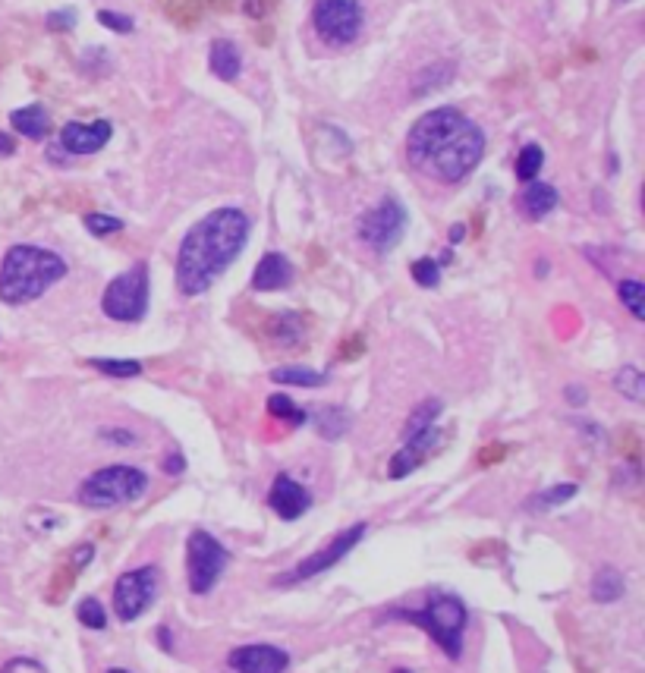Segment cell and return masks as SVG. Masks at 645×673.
<instances>
[{"mask_svg":"<svg viewBox=\"0 0 645 673\" xmlns=\"http://www.w3.org/2000/svg\"><path fill=\"white\" fill-rule=\"evenodd\" d=\"M394 673H413V670H394Z\"/></svg>","mask_w":645,"mask_h":673,"instance_id":"7dc6e473","label":"cell"},{"mask_svg":"<svg viewBox=\"0 0 645 673\" xmlns=\"http://www.w3.org/2000/svg\"><path fill=\"white\" fill-rule=\"evenodd\" d=\"M45 23H48L51 32H70L76 26V13L73 10H57L45 19Z\"/></svg>","mask_w":645,"mask_h":673,"instance_id":"8d00e7d4","label":"cell"},{"mask_svg":"<svg viewBox=\"0 0 645 673\" xmlns=\"http://www.w3.org/2000/svg\"><path fill=\"white\" fill-rule=\"evenodd\" d=\"M0 673H48V670L32 658H13V661H7L4 667H0Z\"/></svg>","mask_w":645,"mask_h":673,"instance_id":"74e56055","label":"cell"},{"mask_svg":"<svg viewBox=\"0 0 645 673\" xmlns=\"http://www.w3.org/2000/svg\"><path fill=\"white\" fill-rule=\"evenodd\" d=\"M148 491V475L136 466H104L92 472L76 491V501L89 510H114L139 501Z\"/></svg>","mask_w":645,"mask_h":673,"instance_id":"5b68a950","label":"cell"},{"mask_svg":"<svg viewBox=\"0 0 645 673\" xmlns=\"http://www.w3.org/2000/svg\"><path fill=\"white\" fill-rule=\"evenodd\" d=\"M98 23L104 26V29H111V32H120V35H129L136 29V23L129 16H123V13H111V10H101L98 13Z\"/></svg>","mask_w":645,"mask_h":673,"instance_id":"d590c367","label":"cell"},{"mask_svg":"<svg viewBox=\"0 0 645 673\" xmlns=\"http://www.w3.org/2000/svg\"><path fill=\"white\" fill-rule=\"evenodd\" d=\"M101 309L107 318L123 324L142 321L148 312V265H133L120 277H114L101 296Z\"/></svg>","mask_w":645,"mask_h":673,"instance_id":"52a82bcc","label":"cell"},{"mask_svg":"<svg viewBox=\"0 0 645 673\" xmlns=\"http://www.w3.org/2000/svg\"><path fill=\"white\" fill-rule=\"evenodd\" d=\"M614 387L630 403H642V397H645V375L639 372L636 365H623L620 372L614 375Z\"/></svg>","mask_w":645,"mask_h":673,"instance_id":"484cf974","label":"cell"},{"mask_svg":"<svg viewBox=\"0 0 645 673\" xmlns=\"http://www.w3.org/2000/svg\"><path fill=\"white\" fill-rule=\"evenodd\" d=\"M576 497V485H554L548 491H539L532 497V501L526 504L529 510H551V507H561L567 501H573Z\"/></svg>","mask_w":645,"mask_h":673,"instance_id":"f546056e","label":"cell"},{"mask_svg":"<svg viewBox=\"0 0 645 673\" xmlns=\"http://www.w3.org/2000/svg\"><path fill=\"white\" fill-rule=\"evenodd\" d=\"M567 400H573L576 406L586 403V390L583 387H567Z\"/></svg>","mask_w":645,"mask_h":673,"instance_id":"7bdbcfd3","label":"cell"},{"mask_svg":"<svg viewBox=\"0 0 645 673\" xmlns=\"http://www.w3.org/2000/svg\"><path fill=\"white\" fill-rule=\"evenodd\" d=\"M158 567L155 563H145V567H136V570H126L117 576L114 582V614L120 623H133L139 620L148 607L155 604V595H158Z\"/></svg>","mask_w":645,"mask_h":673,"instance_id":"30bf717a","label":"cell"},{"mask_svg":"<svg viewBox=\"0 0 645 673\" xmlns=\"http://www.w3.org/2000/svg\"><path fill=\"white\" fill-rule=\"evenodd\" d=\"M208 67H211V73L218 79L233 82L236 76H240V70H243V57H240V51H236L233 41L221 38V41H214V45H211Z\"/></svg>","mask_w":645,"mask_h":673,"instance_id":"d6986e66","label":"cell"},{"mask_svg":"<svg viewBox=\"0 0 645 673\" xmlns=\"http://www.w3.org/2000/svg\"><path fill=\"white\" fill-rule=\"evenodd\" d=\"M268 507L281 519H287V523H293V519H299L312 507V494L299 485L296 479H290V475L281 472L274 479L271 491H268Z\"/></svg>","mask_w":645,"mask_h":673,"instance_id":"5bb4252c","label":"cell"},{"mask_svg":"<svg viewBox=\"0 0 645 673\" xmlns=\"http://www.w3.org/2000/svg\"><path fill=\"white\" fill-rule=\"evenodd\" d=\"M111 123L95 120V123H67L60 129V145L70 151V155H95L107 142H111Z\"/></svg>","mask_w":645,"mask_h":673,"instance_id":"9a60e30c","label":"cell"},{"mask_svg":"<svg viewBox=\"0 0 645 673\" xmlns=\"http://www.w3.org/2000/svg\"><path fill=\"white\" fill-rule=\"evenodd\" d=\"M617 4H627V0H617Z\"/></svg>","mask_w":645,"mask_h":673,"instance_id":"c3c4849f","label":"cell"},{"mask_svg":"<svg viewBox=\"0 0 645 673\" xmlns=\"http://www.w3.org/2000/svg\"><path fill=\"white\" fill-rule=\"evenodd\" d=\"M391 620H403V623H413V626L425 629L447 658L457 661L463 655V633L469 626V607L454 592H428L419 611L394 607Z\"/></svg>","mask_w":645,"mask_h":673,"instance_id":"277c9868","label":"cell"},{"mask_svg":"<svg viewBox=\"0 0 645 673\" xmlns=\"http://www.w3.org/2000/svg\"><path fill=\"white\" fill-rule=\"evenodd\" d=\"M623 592H627V582H623L620 570H614V567L595 570V576H592V598L595 601L611 604V601L623 598Z\"/></svg>","mask_w":645,"mask_h":673,"instance_id":"cb8c5ba5","label":"cell"},{"mask_svg":"<svg viewBox=\"0 0 645 673\" xmlns=\"http://www.w3.org/2000/svg\"><path fill=\"white\" fill-rule=\"evenodd\" d=\"M107 673H133V670H126V667H111Z\"/></svg>","mask_w":645,"mask_h":673,"instance_id":"bcb514c9","label":"cell"},{"mask_svg":"<svg viewBox=\"0 0 645 673\" xmlns=\"http://www.w3.org/2000/svg\"><path fill=\"white\" fill-rule=\"evenodd\" d=\"M450 240H454V243H457V240H463V227H460V224H457L454 230H450Z\"/></svg>","mask_w":645,"mask_h":673,"instance_id":"f6af8a7d","label":"cell"},{"mask_svg":"<svg viewBox=\"0 0 645 673\" xmlns=\"http://www.w3.org/2000/svg\"><path fill=\"white\" fill-rule=\"evenodd\" d=\"M413 280L419 287H438L441 280V265L435 262V258H419V262H413Z\"/></svg>","mask_w":645,"mask_h":673,"instance_id":"836d02e7","label":"cell"},{"mask_svg":"<svg viewBox=\"0 0 645 673\" xmlns=\"http://www.w3.org/2000/svg\"><path fill=\"white\" fill-rule=\"evenodd\" d=\"M186 469V460L180 457V453H170V457L164 460V472H170V475H180Z\"/></svg>","mask_w":645,"mask_h":673,"instance_id":"60d3db41","label":"cell"},{"mask_svg":"<svg viewBox=\"0 0 645 673\" xmlns=\"http://www.w3.org/2000/svg\"><path fill=\"white\" fill-rule=\"evenodd\" d=\"M265 334L277 346H296L306 337V321H303V315H293V312L271 315L268 324H265Z\"/></svg>","mask_w":645,"mask_h":673,"instance_id":"ac0fdd59","label":"cell"},{"mask_svg":"<svg viewBox=\"0 0 645 673\" xmlns=\"http://www.w3.org/2000/svg\"><path fill=\"white\" fill-rule=\"evenodd\" d=\"M362 4L359 0H315L312 23L315 32L334 48H347L362 32Z\"/></svg>","mask_w":645,"mask_h":673,"instance_id":"8fae6325","label":"cell"},{"mask_svg":"<svg viewBox=\"0 0 645 673\" xmlns=\"http://www.w3.org/2000/svg\"><path fill=\"white\" fill-rule=\"evenodd\" d=\"M485 133L457 107L422 114L406 136V161L438 183H460L479 167Z\"/></svg>","mask_w":645,"mask_h":673,"instance_id":"6da1fadb","label":"cell"},{"mask_svg":"<svg viewBox=\"0 0 645 673\" xmlns=\"http://www.w3.org/2000/svg\"><path fill=\"white\" fill-rule=\"evenodd\" d=\"M63 277H67V262L57 252L19 243L7 249L4 262H0V302L26 306V302L45 296Z\"/></svg>","mask_w":645,"mask_h":673,"instance_id":"3957f363","label":"cell"},{"mask_svg":"<svg viewBox=\"0 0 645 673\" xmlns=\"http://www.w3.org/2000/svg\"><path fill=\"white\" fill-rule=\"evenodd\" d=\"M406 224H410V214H406L403 202L394 195H384L381 205H375L369 214H362L359 221V240L378 255H387L397 249L406 236Z\"/></svg>","mask_w":645,"mask_h":673,"instance_id":"9c48e42d","label":"cell"},{"mask_svg":"<svg viewBox=\"0 0 645 673\" xmlns=\"http://www.w3.org/2000/svg\"><path fill=\"white\" fill-rule=\"evenodd\" d=\"M350 425H353V419H350V412L343 409V406H321L315 412V428H318V434L325 441L343 438V434L350 431Z\"/></svg>","mask_w":645,"mask_h":673,"instance_id":"603a6c76","label":"cell"},{"mask_svg":"<svg viewBox=\"0 0 645 673\" xmlns=\"http://www.w3.org/2000/svg\"><path fill=\"white\" fill-rule=\"evenodd\" d=\"M454 73H457V63L454 60H438V63H432V67H425L413 79V95L416 98H425V95L444 89V85L454 82Z\"/></svg>","mask_w":645,"mask_h":673,"instance_id":"44dd1931","label":"cell"},{"mask_svg":"<svg viewBox=\"0 0 645 673\" xmlns=\"http://www.w3.org/2000/svg\"><path fill=\"white\" fill-rule=\"evenodd\" d=\"M158 639H161V648H170V629H158Z\"/></svg>","mask_w":645,"mask_h":673,"instance_id":"ee69618b","label":"cell"},{"mask_svg":"<svg viewBox=\"0 0 645 673\" xmlns=\"http://www.w3.org/2000/svg\"><path fill=\"white\" fill-rule=\"evenodd\" d=\"M227 667L233 673H287L290 651L268 645V642L240 645L227 655Z\"/></svg>","mask_w":645,"mask_h":673,"instance_id":"7c38bea8","label":"cell"},{"mask_svg":"<svg viewBox=\"0 0 645 673\" xmlns=\"http://www.w3.org/2000/svg\"><path fill=\"white\" fill-rule=\"evenodd\" d=\"M617 296H620L623 306L630 309V315L636 321L645 318V287L639 284V280H620V284H617Z\"/></svg>","mask_w":645,"mask_h":673,"instance_id":"f1b7e54d","label":"cell"},{"mask_svg":"<svg viewBox=\"0 0 645 673\" xmlns=\"http://www.w3.org/2000/svg\"><path fill=\"white\" fill-rule=\"evenodd\" d=\"M274 7V0H243V13L252 19H265Z\"/></svg>","mask_w":645,"mask_h":673,"instance_id":"f35d334b","label":"cell"},{"mask_svg":"<svg viewBox=\"0 0 645 673\" xmlns=\"http://www.w3.org/2000/svg\"><path fill=\"white\" fill-rule=\"evenodd\" d=\"M271 381L293 384V387H321V384H328V375L315 372V368H306V365H284V368H274Z\"/></svg>","mask_w":645,"mask_h":673,"instance_id":"d4e9b609","label":"cell"},{"mask_svg":"<svg viewBox=\"0 0 645 673\" xmlns=\"http://www.w3.org/2000/svg\"><path fill=\"white\" fill-rule=\"evenodd\" d=\"M10 123L16 126V133L26 139H45L51 133V117L41 104L19 107V111L10 114Z\"/></svg>","mask_w":645,"mask_h":673,"instance_id":"ffe728a7","label":"cell"},{"mask_svg":"<svg viewBox=\"0 0 645 673\" xmlns=\"http://www.w3.org/2000/svg\"><path fill=\"white\" fill-rule=\"evenodd\" d=\"M365 535H369V526H365V523H356V526H350V529L337 532L325 548L312 551L309 557H303V560H299L296 567H290L287 573L274 576V585H303V582H309V579H315V576H321V573L334 570L337 563H340L343 557H347Z\"/></svg>","mask_w":645,"mask_h":673,"instance_id":"ba28073f","label":"cell"},{"mask_svg":"<svg viewBox=\"0 0 645 673\" xmlns=\"http://www.w3.org/2000/svg\"><path fill=\"white\" fill-rule=\"evenodd\" d=\"M249 240V217L240 208H218L192 227L177 252V287L183 296H202L214 287Z\"/></svg>","mask_w":645,"mask_h":673,"instance_id":"7a4b0ae2","label":"cell"},{"mask_svg":"<svg viewBox=\"0 0 645 673\" xmlns=\"http://www.w3.org/2000/svg\"><path fill=\"white\" fill-rule=\"evenodd\" d=\"M230 551L205 529H192L186 541V582L192 595H208L221 582Z\"/></svg>","mask_w":645,"mask_h":673,"instance_id":"8992f818","label":"cell"},{"mask_svg":"<svg viewBox=\"0 0 645 673\" xmlns=\"http://www.w3.org/2000/svg\"><path fill=\"white\" fill-rule=\"evenodd\" d=\"M101 438H104V441H114V444H120V447L136 444V434H133V431H120V428H117V431H114V428H104V431H101Z\"/></svg>","mask_w":645,"mask_h":673,"instance_id":"ab89813d","label":"cell"},{"mask_svg":"<svg viewBox=\"0 0 645 673\" xmlns=\"http://www.w3.org/2000/svg\"><path fill=\"white\" fill-rule=\"evenodd\" d=\"M438 444H441V428L438 425L413 434V438H406V444L394 453L391 463H387V475H391V479H406V475L428 460V453H432Z\"/></svg>","mask_w":645,"mask_h":673,"instance_id":"4fadbf2b","label":"cell"},{"mask_svg":"<svg viewBox=\"0 0 645 673\" xmlns=\"http://www.w3.org/2000/svg\"><path fill=\"white\" fill-rule=\"evenodd\" d=\"M76 620L89 629H104L107 626V614H104V604L98 598H82L79 607H76Z\"/></svg>","mask_w":645,"mask_h":673,"instance_id":"d6a6232c","label":"cell"},{"mask_svg":"<svg viewBox=\"0 0 645 673\" xmlns=\"http://www.w3.org/2000/svg\"><path fill=\"white\" fill-rule=\"evenodd\" d=\"M161 10L174 26L196 29L205 16V0H161Z\"/></svg>","mask_w":645,"mask_h":673,"instance_id":"7402d4cb","label":"cell"},{"mask_svg":"<svg viewBox=\"0 0 645 673\" xmlns=\"http://www.w3.org/2000/svg\"><path fill=\"white\" fill-rule=\"evenodd\" d=\"M85 230L92 236H111V233L123 230V221L111 214H85Z\"/></svg>","mask_w":645,"mask_h":673,"instance_id":"e575fe53","label":"cell"},{"mask_svg":"<svg viewBox=\"0 0 645 673\" xmlns=\"http://www.w3.org/2000/svg\"><path fill=\"white\" fill-rule=\"evenodd\" d=\"M13 151H16V142H13V136L0 133V158H10Z\"/></svg>","mask_w":645,"mask_h":673,"instance_id":"b9f144b4","label":"cell"},{"mask_svg":"<svg viewBox=\"0 0 645 673\" xmlns=\"http://www.w3.org/2000/svg\"><path fill=\"white\" fill-rule=\"evenodd\" d=\"M441 409H444V403L441 400H425V403H419L416 409H413V416H410V422H406V431H403V438H413V434H419V431H425V428H432L435 422H438V416H441Z\"/></svg>","mask_w":645,"mask_h":673,"instance_id":"4316f807","label":"cell"},{"mask_svg":"<svg viewBox=\"0 0 645 673\" xmlns=\"http://www.w3.org/2000/svg\"><path fill=\"white\" fill-rule=\"evenodd\" d=\"M290 284H293V265H290V258L281 255V252H268L252 274V287L258 293H274V290H284Z\"/></svg>","mask_w":645,"mask_h":673,"instance_id":"2e32d148","label":"cell"},{"mask_svg":"<svg viewBox=\"0 0 645 673\" xmlns=\"http://www.w3.org/2000/svg\"><path fill=\"white\" fill-rule=\"evenodd\" d=\"M268 412L274 419H284V422H290V425H303L306 422V412L299 409L287 394H274V397H268Z\"/></svg>","mask_w":645,"mask_h":673,"instance_id":"1f68e13d","label":"cell"},{"mask_svg":"<svg viewBox=\"0 0 645 673\" xmlns=\"http://www.w3.org/2000/svg\"><path fill=\"white\" fill-rule=\"evenodd\" d=\"M92 368H98L107 378H139L142 375V362L136 359H89Z\"/></svg>","mask_w":645,"mask_h":673,"instance_id":"83f0119b","label":"cell"},{"mask_svg":"<svg viewBox=\"0 0 645 673\" xmlns=\"http://www.w3.org/2000/svg\"><path fill=\"white\" fill-rule=\"evenodd\" d=\"M542 164H545V151H542L539 145H526V148L520 151V158H516V177L526 180V183H532L535 177H539Z\"/></svg>","mask_w":645,"mask_h":673,"instance_id":"4dcf8cb0","label":"cell"},{"mask_svg":"<svg viewBox=\"0 0 645 673\" xmlns=\"http://www.w3.org/2000/svg\"><path fill=\"white\" fill-rule=\"evenodd\" d=\"M557 202H561V195H557L554 186L548 183H532L523 195H520V208L523 214L529 217V221H542V217H548Z\"/></svg>","mask_w":645,"mask_h":673,"instance_id":"e0dca14e","label":"cell"}]
</instances>
